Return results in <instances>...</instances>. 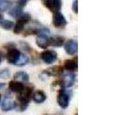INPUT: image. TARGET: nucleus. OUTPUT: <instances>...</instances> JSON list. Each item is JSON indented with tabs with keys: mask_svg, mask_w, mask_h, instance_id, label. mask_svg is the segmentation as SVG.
Segmentation results:
<instances>
[{
	"mask_svg": "<svg viewBox=\"0 0 128 115\" xmlns=\"http://www.w3.org/2000/svg\"><path fill=\"white\" fill-rule=\"evenodd\" d=\"M9 88L11 91L16 92V93H19L21 90L24 88V85L22 83H19L18 81H11L9 83Z\"/></svg>",
	"mask_w": 128,
	"mask_h": 115,
	"instance_id": "9b49d317",
	"label": "nucleus"
},
{
	"mask_svg": "<svg viewBox=\"0 0 128 115\" xmlns=\"http://www.w3.org/2000/svg\"><path fill=\"white\" fill-rule=\"evenodd\" d=\"M75 79H76V75L74 73H70V74H66L64 75V79H63V83H64V88L66 87H71L74 83H75Z\"/></svg>",
	"mask_w": 128,
	"mask_h": 115,
	"instance_id": "0eeeda50",
	"label": "nucleus"
},
{
	"mask_svg": "<svg viewBox=\"0 0 128 115\" xmlns=\"http://www.w3.org/2000/svg\"><path fill=\"white\" fill-rule=\"evenodd\" d=\"M52 23H53V25L55 26L56 28H60V29L64 28L66 26V24H68L64 15L62 13H60V12L59 13H55L53 14Z\"/></svg>",
	"mask_w": 128,
	"mask_h": 115,
	"instance_id": "20e7f679",
	"label": "nucleus"
},
{
	"mask_svg": "<svg viewBox=\"0 0 128 115\" xmlns=\"http://www.w3.org/2000/svg\"><path fill=\"white\" fill-rule=\"evenodd\" d=\"M32 94H33L32 87H28V86H27V87H24L23 89L19 92L18 97H16L18 102L28 105V104H29V101H30V98L32 97Z\"/></svg>",
	"mask_w": 128,
	"mask_h": 115,
	"instance_id": "f03ea898",
	"label": "nucleus"
},
{
	"mask_svg": "<svg viewBox=\"0 0 128 115\" xmlns=\"http://www.w3.org/2000/svg\"><path fill=\"white\" fill-rule=\"evenodd\" d=\"M3 58H4V54H3V52L2 51H0V63L2 62Z\"/></svg>",
	"mask_w": 128,
	"mask_h": 115,
	"instance_id": "c85d7f7f",
	"label": "nucleus"
},
{
	"mask_svg": "<svg viewBox=\"0 0 128 115\" xmlns=\"http://www.w3.org/2000/svg\"><path fill=\"white\" fill-rule=\"evenodd\" d=\"M72 11L74 13H78V0H74L72 3Z\"/></svg>",
	"mask_w": 128,
	"mask_h": 115,
	"instance_id": "bb28decb",
	"label": "nucleus"
},
{
	"mask_svg": "<svg viewBox=\"0 0 128 115\" xmlns=\"http://www.w3.org/2000/svg\"><path fill=\"white\" fill-rule=\"evenodd\" d=\"M20 51L18 50L16 48H12V49H8V52L6 54V58H7V61L9 63H12L14 64L16 61L18 60V57L20 56Z\"/></svg>",
	"mask_w": 128,
	"mask_h": 115,
	"instance_id": "423d86ee",
	"label": "nucleus"
},
{
	"mask_svg": "<svg viewBox=\"0 0 128 115\" xmlns=\"http://www.w3.org/2000/svg\"><path fill=\"white\" fill-rule=\"evenodd\" d=\"M22 13H22V9L19 8L18 6L13 7V8L10 10V12H9V14H10L12 17H14V18H18Z\"/></svg>",
	"mask_w": 128,
	"mask_h": 115,
	"instance_id": "f3484780",
	"label": "nucleus"
},
{
	"mask_svg": "<svg viewBox=\"0 0 128 115\" xmlns=\"http://www.w3.org/2000/svg\"><path fill=\"white\" fill-rule=\"evenodd\" d=\"M70 94L68 91H66V88L59 90L57 95V103L62 109H66L70 104Z\"/></svg>",
	"mask_w": 128,
	"mask_h": 115,
	"instance_id": "f257e3e1",
	"label": "nucleus"
},
{
	"mask_svg": "<svg viewBox=\"0 0 128 115\" xmlns=\"http://www.w3.org/2000/svg\"><path fill=\"white\" fill-rule=\"evenodd\" d=\"M27 2H28V0H16V4H18V6L19 8H21V9L26 6Z\"/></svg>",
	"mask_w": 128,
	"mask_h": 115,
	"instance_id": "a878e982",
	"label": "nucleus"
},
{
	"mask_svg": "<svg viewBox=\"0 0 128 115\" xmlns=\"http://www.w3.org/2000/svg\"><path fill=\"white\" fill-rule=\"evenodd\" d=\"M20 45H21V46H22V47L25 49L26 51H31V48H30V46L27 44V43H25L24 41H21V42H20Z\"/></svg>",
	"mask_w": 128,
	"mask_h": 115,
	"instance_id": "cd10ccee",
	"label": "nucleus"
},
{
	"mask_svg": "<svg viewBox=\"0 0 128 115\" xmlns=\"http://www.w3.org/2000/svg\"><path fill=\"white\" fill-rule=\"evenodd\" d=\"M30 20H31V15L29 13H22L18 18V21L20 22L21 24H23V25L27 24Z\"/></svg>",
	"mask_w": 128,
	"mask_h": 115,
	"instance_id": "aec40b11",
	"label": "nucleus"
},
{
	"mask_svg": "<svg viewBox=\"0 0 128 115\" xmlns=\"http://www.w3.org/2000/svg\"><path fill=\"white\" fill-rule=\"evenodd\" d=\"M14 22L13 21H11V20H5V19H3L2 20V22L0 23V26L3 28V29H5V30H12L14 28Z\"/></svg>",
	"mask_w": 128,
	"mask_h": 115,
	"instance_id": "412c9836",
	"label": "nucleus"
},
{
	"mask_svg": "<svg viewBox=\"0 0 128 115\" xmlns=\"http://www.w3.org/2000/svg\"><path fill=\"white\" fill-rule=\"evenodd\" d=\"M46 115H49V114H46Z\"/></svg>",
	"mask_w": 128,
	"mask_h": 115,
	"instance_id": "473e14b6",
	"label": "nucleus"
},
{
	"mask_svg": "<svg viewBox=\"0 0 128 115\" xmlns=\"http://www.w3.org/2000/svg\"><path fill=\"white\" fill-rule=\"evenodd\" d=\"M10 77V71L8 69H3V70L0 71V78L1 79H8Z\"/></svg>",
	"mask_w": 128,
	"mask_h": 115,
	"instance_id": "b1692460",
	"label": "nucleus"
},
{
	"mask_svg": "<svg viewBox=\"0 0 128 115\" xmlns=\"http://www.w3.org/2000/svg\"><path fill=\"white\" fill-rule=\"evenodd\" d=\"M37 38H45V39H48L50 38V31L47 29V28H42V29H38L37 30Z\"/></svg>",
	"mask_w": 128,
	"mask_h": 115,
	"instance_id": "2eb2a0df",
	"label": "nucleus"
},
{
	"mask_svg": "<svg viewBox=\"0 0 128 115\" xmlns=\"http://www.w3.org/2000/svg\"><path fill=\"white\" fill-rule=\"evenodd\" d=\"M64 50L66 52V54H68L70 56L75 55L78 50V43L76 40L68 39L66 42H64Z\"/></svg>",
	"mask_w": 128,
	"mask_h": 115,
	"instance_id": "39448f33",
	"label": "nucleus"
},
{
	"mask_svg": "<svg viewBox=\"0 0 128 115\" xmlns=\"http://www.w3.org/2000/svg\"><path fill=\"white\" fill-rule=\"evenodd\" d=\"M64 43V38L62 37H51L48 38V45L53 47H61Z\"/></svg>",
	"mask_w": 128,
	"mask_h": 115,
	"instance_id": "1a4fd4ad",
	"label": "nucleus"
},
{
	"mask_svg": "<svg viewBox=\"0 0 128 115\" xmlns=\"http://www.w3.org/2000/svg\"><path fill=\"white\" fill-rule=\"evenodd\" d=\"M14 108H16V104L10 97H6L1 104V109L3 111H9V110L13 109Z\"/></svg>",
	"mask_w": 128,
	"mask_h": 115,
	"instance_id": "6e6552de",
	"label": "nucleus"
},
{
	"mask_svg": "<svg viewBox=\"0 0 128 115\" xmlns=\"http://www.w3.org/2000/svg\"><path fill=\"white\" fill-rule=\"evenodd\" d=\"M2 20H3V15H2V13H0V23L2 22Z\"/></svg>",
	"mask_w": 128,
	"mask_h": 115,
	"instance_id": "7c9ffc66",
	"label": "nucleus"
},
{
	"mask_svg": "<svg viewBox=\"0 0 128 115\" xmlns=\"http://www.w3.org/2000/svg\"><path fill=\"white\" fill-rule=\"evenodd\" d=\"M29 62V58L27 57L24 54H20V56L18 57V60L16 61V66H24Z\"/></svg>",
	"mask_w": 128,
	"mask_h": 115,
	"instance_id": "dca6fc26",
	"label": "nucleus"
},
{
	"mask_svg": "<svg viewBox=\"0 0 128 115\" xmlns=\"http://www.w3.org/2000/svg\"><path fill=\"white\" fill-rule=\"evenodd\" d=\"M13 29H14V34H20V33L24 30V25L18 21V22L14 25Z\"/></svg>",
	"mask_w": 128,
	"mask_h": 115,
	"instance_id": "5701e85b",
	"label": "nucleus"
},
{
	"mask_svg": "<svg viewBox=\"0 0 128 115\" xmlns=\"http://www.w3.org/2000/svg\"><path fill=\"white\" fill-rule=\"evenodd\" d=\"M57 53L54 50H45L40 54L42 60H44L46 64H53L57 60Z\"/></svg>",
	"mask_w": 128,
	"mask_h": 115,
	"instance_id": "7ed1b4c3",
	"label": "nucleus"
},
{
	"mask_svg": "<svg viewBox=\"0 0 128 115\" xmlns=\"http://www.w3.org/2000/svg\"><path fill=\"white\" fill-rule=\"evenodd\" d=\"M14 80L19 83H28L29 82V75L24 71H18L14 74Z\"/></svg>",
	"mask_w": 128,
	"mask_h": 115,
	"instance_id": "ddd939ff",
	"label": "nucleus"
},
{
	"mask_svg": "<svg viewBox=\"0 0 128 115\" xmlns=\"http://www.w3.org/2000/svg\"><path fill=\"white\" fill-rule=\"evenodd\" d=\"M0 101H1V95H0Z\"/></svg>",
	"mask_w": 128,
	"mask_h": 115,
	"instance_id": "2f4dec72",
	"label": "nucleus"
},
{
	"mask_svg": "<svg viewBox=\"0 0 128 115\" xmlns=\"http://www.w3.org/2000/svg\"><path fill=\"white\" fill-rule=\"evenodd\" d=\"M32 98L34 100V102L37 104H42L46 100V95L44 91L42 90H38L36 92H34L32 94Z\"/></svg>",
	"mask_w": 128,
	"mask_h": 115,
	"instance_id": "9d476101",
	"label": "nucleus"
},
{
	"mask_svg": "<svg viewBox=\"0 0 128 115\" xmlns=\"http://www.w3.org/2000/svg\"><path fill=\"white\" fill-rule=\"evenodd\" d=\"M42 73L44 75H47V76H59L63 73V68L60 66H55V67H52V68L45 70Z\"/></svg>",
	"mask_w": 128,
	"mask_h": 115,
	"instance_id": "4468645a",
	"label": "nucleus"
},
{
	"mask_svg": "<svg viewBox=\"0 0 128 115\" xmlns=\"http://www.w3.org/2000/svg\"><path fill=\"white\" fill-rule=\"evenodd\" d=\"M5 83H0V89H2V88H4L5 87Z\"/></svg>",
	"mask_w": 128,
	"mask_h": 115,
	"instance_id": "c756f323",
	"label": "nucleus"
},
{
	"mask_svg": "<svg viewBox=\"0 0 128 115\" xmlns=\"http://www.w3.org/2000/svg\"><path fill=\"white\" fill-rule=\"evenodd\" d=\"M64 69L70 72H74L77 70V58L75 59H66L64 62Z\"/></svg>",
	"mask_w": 128,
	"mask_h": 115,
	"instance_id": "f8f14e48",
	"label": "nucleus"
},
{
	"mask_svg": "<svg viewBox=\"0 0 128 115\" xmlns=\"http://www.w3.org/2000/svg\"><path fill=\"white\" fill-rule=\"evenodd\" d=\"M75 115H78V114H75Z\"/></svg>",
	"mask_w": 128,
	"mask_h": 115,
	"instance_id": "72a5a7b5",
	"label": "nucleus"
},
{
	"mask_svg": "<svg viewBox=\"0 0 128 115\" xmlns=\"http://www.w3.org/2000/svg\"><path fill=\"white\" fill-rule=\"evenodd\" d=\"M61 9H62V0H52V13H59L61 11Z\"/></svg>",
	"mask_w": 128,
	"mask_h": 115,
	"instance_id": "a211bd4d",
	"label": "nucleus"
},
{
	"mask_svg": "<svg viewBox=\"0 0 128 115\" xmlns=\"http://www.w3.org/2000/svg\"><path fill=\"white\" fill-rule=\"evenodd\" d=\"M11 0H0V12H6L12 6Z\"/></svg>",
	"mask_w": 128,
	"mask_h": 115,
	"instance_id": "6ab92c4d",
	"label": "nucleus"
},
{
	"mask_svg": "<svg viewBox=\"0 0 128 115\" xmlns=\"http://www.w3.org/2000/svg\"><path fill=\"white\" fill-rule=\"evenodd\" d=\"M37 44L40 49H46L49 45H48V39L42 38H37Z\"/></svg>",
	"mask_w": 128,
	"mask_h": 115,
	"instance_id": "4be33fe9",
	"label": "nucleus"
},
{
	"mask_svg": "<svg viewBox=\"0 0 128 115\" xmlns=\"http://www.w3.org/2000/svg\"><path fill=\"white\" fill-rule=\"evenodd\" d=\"M42 4L44 5L49 11H51V7H52V0H42Z\"/></svg>",
	"mask_w": 128,
	"mask_h": 115,
	"instance_id": "393cba45",
	"label": "nucleus"
}]
</instances>
